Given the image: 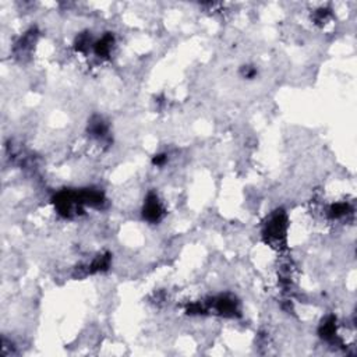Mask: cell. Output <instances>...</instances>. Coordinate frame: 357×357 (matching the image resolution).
Instances as JSON below:
<instances>
[{"mask_svg":"<svg viewBox=\"0 0 357 357\" xmlns=\"http://www.w3.org/2000/svg\"><path fill=\"white\" fill-rule=\"evenodd\" d=\"M161 212L162 211H161V206H159L157 197L151 195L148 202H147L146 208H144V217L148 221H158L161 217Z\"/></svg>","mask_w":357,"mask_h":357,"instance_id":"6da1fadb","label":"cell"}]
</instances>
